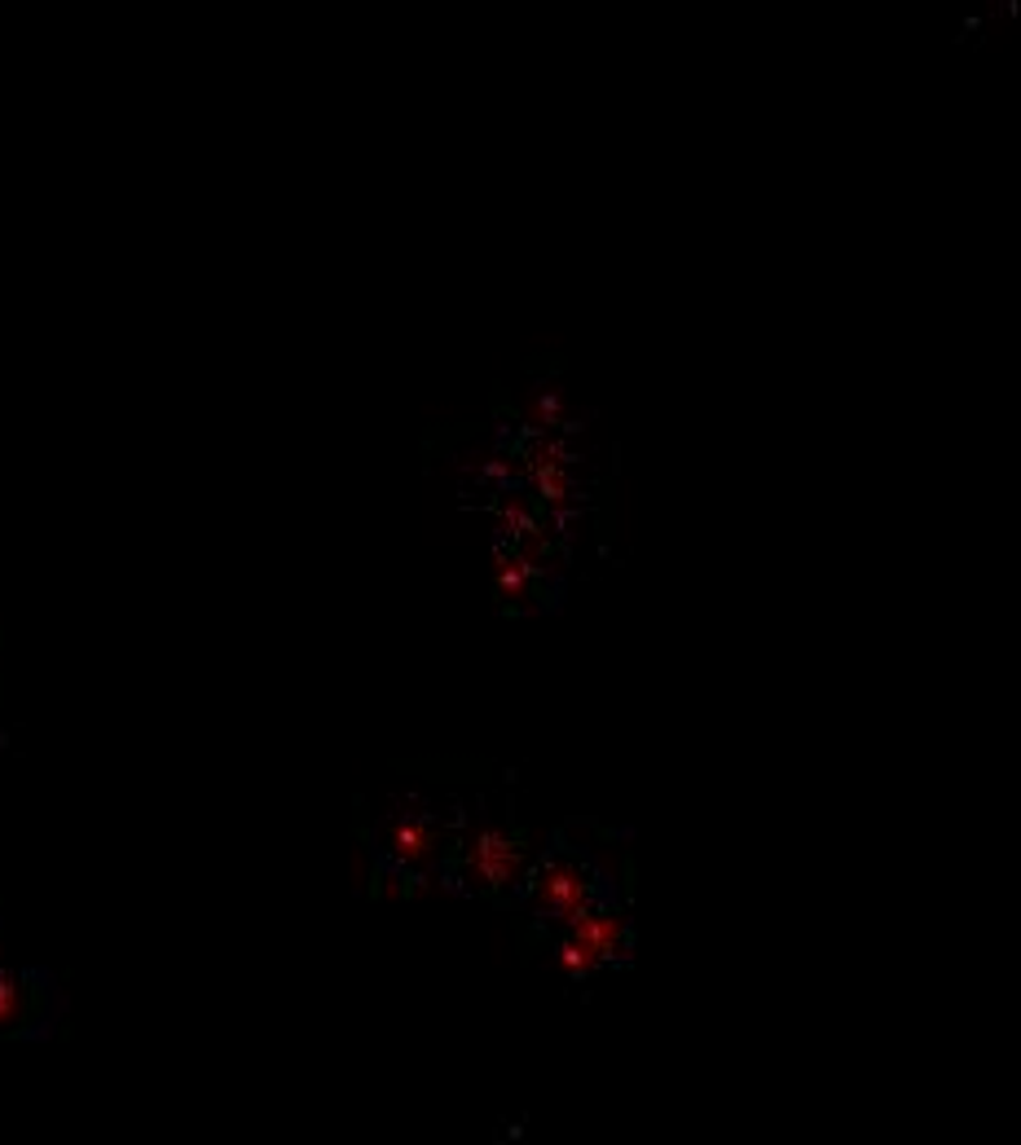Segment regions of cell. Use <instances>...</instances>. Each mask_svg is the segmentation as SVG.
I'll return each instance as SVG.
<instances>
[{
  "instance_id": "6da1fadb",
  "label": "cell",
  "mask_w": 1021,
  "mask_h": 1145,
  "mask_svg": "<svg viewBox=\"0 0 1021 1145\" xmlns=\"http://www.w3.org/2000/svg\"><path fill=\"white\" fill-rule=\"evenodd\" d=\"M572 934L559 952V961L568 965V974H590L599 961H608L621 948V917L616 912H594L586 908L577 921H568Z\"/></svg>"
},
{
  "instance_id": "7a4b0ae2",
  "label": "cell",
  "mask_w": 1021,
  "mask_h": 1145,
  "mask_svg": "<svg viewBox=\"0 0 1021 1145\" xmlns=\"http://www.w3.org/2000/svg\"><path fill=\"white\" fill-rule=\"evenodd\" d=\"M537 904H542V912H551L555 921L568 926L590 908V882L581 877V869H568V864L546 869L537 882Z\"/></svg>"
},
{
  "instance_id": "3957f363",
  "label": "cell",
  "mask_w": 1021,
  "mask_h": 1145,
  "mask_svg": "<svg viewBox=\"0 0 1021 1145\" xmlns=\"http://www.w3.org/2000/svg\"><path fill=\"white\" fill-rule=\"evenodd\" d=\"M480 873L485 877H511L515 873V846L511 841H502V837H485L480 841Z\"/></svg>"
}]
</instances>
